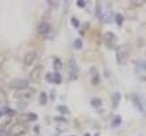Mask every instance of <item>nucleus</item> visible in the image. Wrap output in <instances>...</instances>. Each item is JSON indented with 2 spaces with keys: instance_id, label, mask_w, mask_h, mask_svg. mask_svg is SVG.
Segmentation results:
<instances>
[{
  "instance_id": "423d86ee",
  "label": "nucleus",
  "mask_w": 146,
  "mask_h": 136,
  "mask_svg": "<svg viewBox=\"0 0 146 136\" xmlns=\"http://www.w3.org/2000/svg\"><path fill=\"white\" fill-rule=\"evenodd\" d=\"M34 90L31 89V88H25V89H21V90H17L15 94H14V97L19 99V101H26L29 99L32 95H33Z\"/></svg>"
},
{
  "instance_id": "4be33fe9",
  "label": "nucleus",
  "mask_w": 146,
  "mask_h": 136,
  "mask_svg": "<svg viewBox=\"0 0 146 136\" xmlns=\"http://www.w3.org/2000/svg\"><path fill=\"white\" fill-rule=\"evenodd\" d=\"M73 46H74V48L75 49H80L81 47H82V41H81V39H75L74 40V42H73Z\"/></svg>"
},
{
  "instance_id": "c756f323",
  "label": "nucleus",
  "mask_w": 146,
  "mask_h": 136,
  "mask_svg": "<svg viewBox=\"0 0 146 136\" xmlns=\"http://www.w3.org/2000/svg\"><path fill=\"white\" fill-rule=\"evenodd\" d=\"M84 136H90V134H86V135H84Z\"/></svg>"
},
{
  "instance_id": "2eb2a0df",
  "label": "nucleus",
  "mask_w": 146,
  "mask_h": 136,
  "mask_svg": "<svg viewBox=\"0 0 146 136\" xmlns=\"http://www.w3.org/2000/svg\"><path fill=\"white\" fill-rule=\"evenodd\" d=\"M120 99H121V95H120V93H113V95H112V102H113V107H116L117 106V104H119V102H120Z\"/></svg>"
},
{
  "instance_id": "5701e85b",
  "label": "nucleus",
  "mask_w": 146,
  "mask_h": 136,
  "mask_svg": "<svg viewBox=\"0 0 146 136\" xmlns=\"http://www.w3.org/2000/svg\"><path fill=\"white\" fill-rule=\"evenodd\" d=\"M0 111L2 112V114H9V115H13L15 113V111H13L11 109H8V107H5V109H2Z\"/></svg>"
},
{
  "instance_id": "9d476101",
  "label": "nucleus",
  "mask_w": 146,
  "mask_h": 136,
  "mask_svg": "<svg viewBox=\"0 0 146 136\" xmlns=\"http://www.w3.org/2000/svg\"><path fill=\"white\" fill-rule=\"evenodd\" d=\"M136 73L139 77H143V75L146 77V62L145 61H138L136 63Z\"/></svg>"
},
{
  "instance_id": "bb28decb",
  "label": "nucleus",
  "mask_w": 146,
  "mask_h": 136,
  "mask_svg": "<svg viewBox=\"0 0 146 136\" xmlns=\"http://www.w3.org/2000/svg\"><path fill=\"white\" fill-rule=\"evenodd\" d=\"M0 136H10L8 131L3 130V129H0Z\"/></svg>"
},
{
  "instance_id": "b1692460",
  "label": "nucleus",
  "mask_w": 146,
  "mask_h": 136,
  "mask_svg": "<svg viewBox=\"0 0 146 136\" xmlns=\"http://www.w3.org/2000/svg\"><path fill=\"white\" fill-rule=\"evenodd\" d=\"M71 24H72L74 27H78V26H79V21H78V18H76V17H72V18H71Z\"/></svg>"
},
{
  "instance_id": "412c9836",
  "label": "nucleus",
  "mask_w": 146,
  "mask_h": 136,
  "mask_svg": "<svg viewBox=\"0 0 146 136\" xmlns=\"http://www.w3.org/2000/svg\"><path fill=\"white\" fill-rule=\"evenodd\" d=\"M100 105H102V99H99V98H92L91 99V106L99 107Z\"/></svg>"
},
{
  "instance_id": "c85d7f7f",
  "label": "nucleus",
  "mask_w": 146,
  "mask_h": 136,
  "mask_svg": "<svg viewBox=\"0 0 146 136\" xmlns=\"http://www.w3.org/2000/svg\"><path fill=\"white\" fill-rule=\"evenodd\" d=\"M33 129H34V133H39V131H40V127H39V126H34Z\"/></svg>"
},
{
  "instance_id": "aec40b11",
  "label": "nucleus",
  "mask_w": 146,
  "mask_h": 136,
  "mask_svg": "<svg viewBox=\"0 0 146 136\" xmlns=\"http://www.w3.org/2000/svg\"><path fill=\"white\" fill-rule=\"evenodd\" d=\"M57 111H59L62 114H68V113H70L68 107L65 106V105H58V106H57Z\"/></svg>"
},
{
  "instance_id": "39448f33",
  "label": "nucleus",
  "mask_w": 146,
  "mask_h": 136,
  "mask_svg": "<svg viewBox=\"0 0 146 136\" xmlns=\"http://www.w3.org/2000/svg\"><path fill=\"white\" fill-rule=\"evenodd\" d=\"M29 86V80L27 79H14L13 81H10L9 83V87L13 88V89H16V90H21V89H25L27 88Z\"/></svg>"
},
{
  "instance_id": "9b49d317",
  "label": "nucleus",
  "mask_w": 146,
  "mask_h": 136,
  "mask_svg": "<svg viewBox=\"0 0 146 136\" xmlns=\"http://www.w3.org/2000/svg\"><path fill=\"white\" fill-rule=\"evenodd\" d=\"M46 79H47V81H49V82H54V83H57V85L62 82V75L59 74V72L47 73Z\"/></svg>"
},
{
  "instance_id": "ddd939ff",
  "label": "nucleus",
  "mask_w": 146,
  "mask_h": 136,
  "mask_svg": "<svg viewBox=\"0 0 146 136\" xmlns=\"http://www.w3.org/2000/svg\"><path fill=\"white\" fill-rule=\"evenodd\" d=\"M35 57H36V53L35 51H29V53H26L25 56H24V64L27 65V66L31 65L33 63V61L35 59Z\"/></svg>"
},
{
  "instance_id": "0eeeda50",
  "label": "nucleus",
  "mask_w": 146,
  "mask_h": 136,
  "mask_svg": "<svg viewBox=\"0 0 146 136\" xmlns=\"http://www.w3.org/2000/svg\"><path fill=\"white\" fill-rule=\"evenodd\" d=\"M104 42L108 48H113L116 45V35L113 32H106L104 34Z\"/></svg>"
},
{
  "instance_id": "6ab92c4d",
  "label": "nucleus",
  "mask_w": 146,
  "mask_h": 136,
  "mask_svg": "<svg viewBox=\"0 0 146 136\" xmlns=\"http://www.w3.org/2000/svg\"><path fill=\"white\" fill-rule=\"evenodd\" d=\"M62 67H63V65H62V62H60L58 58L54 59V69H55V71H56V72H58V71H59Z\"/></svg>"
},
{
  "instance_id": "7c9ffc66",
  "label": "nucleus",
  "mask_w": 146,
  "mask_h": 136,
  "mask_svg": "<svg viewBox=\"0 0 146 136\" xmlns=\"http://www.w3.org/2000/svg\"><path fill=\"white\" fill-rule=\"evenodd\" d=\"M1 115H2V112H1V111H0V117H1Z\"/></svg>"
},
{
  "instance_id": "393cba45",
  "label": "nucleus",
  "mask_w": 146,
  "mask_h": 136,
  "mask_svg": "<svg viewBox=\"0 0 146 136\" xmlns=\"http://www.w3.org/2000/svg\"><path fill=\"white\" fill-rule=\"evenodd\" d=\"M26 105H27V103H26L25 101H19V103L17 104V107H19V109H24Z\"/></svg>"
},
{
  "instance_id": "6e6552de",
  "label": "nucleus",
  "mask_w": 146,
  "mask_h": 136,
  "mask_svg": "<svg viewBox=\"0 0 146 136\" xmlns=\"http://www.w3.org/2000/svg\"><path fill=\"white\" fill-rule=\"evenodd\" d=\"M67 67H68V74H70V78H71V79H76V78H78V73H79V67H78L75 61L70 59Z\"/></svg>"
},
{
  "instance_id": "dca6fc26",
  "label": "nucleus",
  "mask_w": 146,
  "mask_h": 136,
  "mask_svg": "<svg viewBox=\"0 0 146 136\" xmlns=\"http://www.w3.org/2000/svg\"><path fill=\"white\" fill-rule=\"evenodd\" d=\"M121 121H122L121 117H120V115H115V117L113 118V120L111 121V126H112V127H117V126L121 125Z\"/></svg>"
},
{
  "instance_id": "a878e982",
  "label": "nucleus",
  "mask_w": 146,
  "mask_h": 136,
  "mask_svg": "<svg viewBox=\"0 0 146 136\" xmlns=\"http://www.w3.org/2000/svg\"><path fill=\"white\" fill-rule=\"evenodd\" d=\"M76 5H78L79 7H81V8H83V7L86 6V2L82 1V0H78V1H76Z\"/></svg>"
},
{
  "instance_id": "2f4dec72",
  "label": "nucleus",
  "mask_w": 146,
  "mask_h": 136,
  "mask_svg": "<svg viewBox=\"0 0 146 136\" xmlns=\"http://www.w3.org/2000/svg\"><path fill=\"white\" fill-rule=\"evenodd\" d=\"M140 136H141V135H140Z\"/></svg>"
},
{
  "instance_id": "4468645a",
  "label": "nucleus",
  "mask_w": 146,
  "mask_h": 136,
  "mask_svg": "<svg viewBox=\"0 0 146 136\" xmlns=\"http://www.w3.org/2000/svg\"><path fill=\"white\" fill-rule=\"evenodd\" d=\"M90 72H91V83L94 86H97L99 83V74L97 72V69L96 67H91Z\"/></svg>"
},
{
  "instance_id": "f8f14e48",
  "label": "nucleus",
  "mask_w": 146,
  "mask_h": 136,
  "mask_svg": "<svg viewBox=\"0 0 146 136\" xmlns=\"http://www.w3.org/2000/svg\"><path fill=\"white\" fill-rule=\"evenodd\" d=\"M41 70H42L41 66H35V67L31 71V73H30V79H31L33 82H38V81L40 80Z\"/></svg>"
},
{
  "instance_id": "cd10ccee",
  "label": "nucleus",
  "mask_w": 146,
  "mask_h": 136,
  "mask_svg": "<svg viewBox=\"0 0 146 136\" xmlns=\"http://www.w3.org/2000/svg\"><path fill=\"white\" fill-rule=\"evenodd\" d=\"M55 120H56V121H62V122H66V119H64V118H59V117H56V118H55Z\"/></svg>"
},
{
  "instance_id": "7ed1b4c3",
  "label": "nucleus",
  "mask_w": 146,
  "mask_h": 136,
  "mask_svg": "<svg viewBox=\"0 0 146 136\" xmlns=\"http://www.w3.org/2000/svg\"><path fill=\"white\" fill-rule=\"evenodd\" d=\"M26 131H27L26 126H25L24 123H21V122L14 123V125L10 127V129L8 130V133H9L10 136H22V135H24Z\"/></svg>"
},
{
  "instance_id": "1a4fd4ad",
  "label": "nucleus",
  "mask_w": 146,
  "mask_h": 136,
  "mask_svg": "<svg viewBox=\"0 0 146 136\" xmlns=\"http://www.w3.org/2000/svg\"><path fill=\"white\" fill-rule=\"evenodd\" d=\"M18 122H30V121H35L38 119V115L34 113H22L18 115Z\"/></svg>"
},
{
  "instance_id": "20e7f679",
  "label": "nucleus",
  "mask_w": 146,
  "mask_h": 136,
  "mask_svg": "<svg viewBox=\"0 0 146 136\" xmlns=\"http://www.w3.org/2000/svg\"><path fill=\"white\" fill-rule=\"evenodd\" d=\"M36 31H38V33L40 34V35H43V37H52V30H51V26L49 25V23H47V22H41L39 25H38V27H36Z\"/></svg>"
},
{
  "instance_id": "f3484780",
  "label": "nucleus",
  "mask_w": 146,
  "mask_h": 136,
  "mask_svg": "<svg viewBox=\"0 0 146 136\" xmlns=\"http://www.w3.org/2000/svg\"><path fill=\"white\" fill-rule=\"evenodd\" d=\"M123 19H124V17H123V15H122V14L117 13V14L115 15V22H116L117 26H121V25L123 24Z\"/></svg>"
},
{
  "instance_id": "f257e3e1",
  "label": "nucleus",
  "mask_w": 146,
  "mask_h": 136,
  "mask_svg": "<svg viewBox=\"0 0 146 136\" xmlns=\"http://www.w3.org/2000/svg\"><path fill=\"white\" fill-rule=\"evenodd\" d=\"M128 47L127 45H120L116 47V50H115V55H116V61L120 65H123L127 63V59H128Z\"/></svg>"
},
{
  "instance_id": "a211bd4d",
  "label": "nucleus",
  "mask_w": 146,
  "mask_h": 136,
  "mask_svg": "<svg viewBox=\"0 0 146 136\" xmlns=\"http://www.w3.org/2000/svg\"><path fill=\"white\" fill-rule=\"evenodd\" d=\"M39 99H40V104H41V105H44V104L47 103V101H48V97H47V94H46L44 91H42V93H40V96H39Z\"/></svg>"
},
{
  "instance_id": "f03ea898",
  "label": "nucleus",
  "mask_w": 146,
  "mask_h": 136,
  "mask_svg": "<svg viewBox=\"0 0 146 136\" xmlns=\"http://www.w3.org/2000/svg\"><path fill=\"white\" fill-rule=\"evenodd\" d=\"M131 101L135 105V107L143 114H146V101L141 95L138 94H132L131 95Z\"/></svg>"
}]
</instances>
